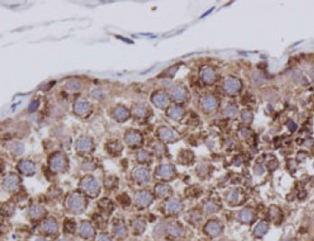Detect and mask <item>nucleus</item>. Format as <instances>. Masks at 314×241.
Returning <instances> with one entry per match:
<instances>
[{"instance_id": "nucleus-53", "label": "nucleus", "mask_w": 314, "mask_h": 241, "mask_svg": "<svg viewBox=\"0 0 314 241\" xmlns=\"http://www.w3.org/2000/svg\"><path fill=\"white\" fill-rule=\"evenodd\" d=\"M35 241H47V240H45V239H37Z\"/></svg>"}, {"instance_id": "nucleus-25", "label": "nucleus", "mask_w": 314, "mask_h": 241, "mask_svg": "<svg viewBox=\"0 0 314 241\" xmlns=\"http://www.w3.org/2000/svg\"><path fill=\"white\" fill-rule=\"evenodd\" d=\"M168 113H169V116H170L172 118H173V119H179V118H181L183 111H182V109H181V107H171V108L169 109V112H168Z\"/></svg>"}, {"instance_id": "nucleus-26", "label": "nucleus", "mask_w": 314, "mask_h": 241, "mask_svg": "<svg viewBox=\"0 0 314 241\" xmlns=\"http://www.w3.org/2000/svg\"><path fill=\"white\" fill-rule=\"evenodd\" d=\"M253 218V212L251 210L249 209H245V210H242L239 213V219L244 221V222H248L252 219Z\"/></svg>"}, {"instance_id": "nucleus-5", "label": "nucleus", "mask_w": 314, "mask_h": 241, "mask_svg": "<svg viewBox=\"0 0 314 241\" xmlns=\"http://www.w3.org/2000/svg\"><path fill=\"white\" fill-rule=\"evenodd\" d=\"M201 103L202 107L205 110H208V111L213 110L214 108H216L217 105H218V101H217L216 98H214L212 95H209V94L202 97Z\"/></svg>"}, {"instance_id": "nucleus-17", "label": "nucleus", "mask_w": 314, "mask_h": 241, "mask_svg": "<svg viewBox=\"0 0 314 241\" xmlns=\"http://www.w3.org/2000/svg\"><path fill=\"white\" fill-rule=\"evenodd\" d=\"M140 141H141V135L137 132H135V131L128 132L125 135V142L131 146L137 145L138 143H140Z\"/></svg>"}, {"instance_id": "nucleus-19", "label": "nucleus", "mask_w": 314, "mask_h": 241, "mask_svg": "<svg viewBox=\"0 0 314 241\" xmlns=\"http://www.w3.org/2000/svg\"><path fill=\"white\" fill-rule=\"evenodd\" d=\"M201 77H202V80H204L205 82L207 83H210L212 82L213 80L215 79V72L212 69L210 68H206L202 70V73H201Z\"/></svg>"}, {"instance_id": "nucleus-8", "label": "nucleus", "mask_w": 314, "mask_h": 241, "mask_svg": "<svg viewBox=\"0 0 314 241\" xmlns=\"http://www.w3.org/2000/svg\"><path fill=\"white\" fill-rule=\"evenodd\" d=\"M134 178L141 183H147L150 180V173L145 168H137L133 173Z\"/></svg>"}, {"instance_id": "nucleus-54", "label": "nucleus", "mask_w": 314, "mask_h": 241, "mask_svg": "<svg viewBox=\"0 0 314 241\" xmlns=\"http://www.w3.org/2000/svg\"><path fill=\"white\" fill-rule=\"evenodd\" d=\"M312 225L314 226V216L312 217Z\"/></svg>"}, {"instance_id": "nucleus-46", "label": "nucleus", "mask_w": 314, "mask_h": 241, "mask_svg": "<svg viewBox=\"0 0 314 241\" xmlns=\"http://www.w3.org/2000/svg\"><path fill=\"white\" fill-rule=\"evenodd\" d=\"M155 152L158 154V155H162V154H164V147L161 146V145H156L155 146Z\"/></svg>"}, {"instance_id": "nucleus-51", "label": "nucleus", "mask_w": 314, "mask_h": 241, "mask_svg": "<svg viewBox=\"0 0 314 241\" xmlns=\"http://www.w3.org/2000/svg\"><path fill=\"white\" fill-rule=\"evenodd\" d=\"M241 134H242V135H243L244 137H247V136L250 135V132L248 131V129H242Z\"/></svg>"}, {"instance_id": "nucleus-33", "label": "nucleus", "mask_w": 314, "mask_h": 241, "mask_svg": "<svg viewBox=\"0 0 314 241\" xmlns=\"http://www.w3.org/2000/svg\"><path fill=\"white\" fill-rule=\"evenodd\" d=\"M253 80H254V81H255L256 84H262V83H264V76H263L260 72H258V71H255V72L253 73Z\"/></svg>"}, {"instance_id": "nucleus-11", "label": "nucleus", "mask_w": 314, "mask_h": 241, "mask_svg": "<svg viewBox=\"0 0 314 241\" xmlns=\"http://www.w3.org/2000/svg\"><path fill=\"white\" fill-rule=\"evenodd\" d=\"M34 163L30 161H22L18 164V169L25 174H31L34 172Z\"/></svg>"}, {"instance_id": "nucleus-13", "label": "nucleus", "mask_w": 314, "mask_h": 241, "mask_svg": "<svg viewBox=\"0 0 314 241\" xmlns=\"http://www.w3.org/2000/svg\"><path fill=\"white\" fill-rule=\"evenodd\" d=\"M156 174L162 178H169L173 174V168L170 164H163L157 169Z\"/></svg>"}, {"instance_id": "nucleus-9", "label": "nucleus", "mask_w": 314, "mask_h": 241, "mask_svg": "<svg viewBox=\"0 0 314 241\" xmlns=\"http://www.w3.org/2000/svg\"><path fill=\"white\" fill-rule=\"evenodd\" d=\"M63 164H64V160H63V157L62 155L60 154H56L54 155L51 160H50V167L54 170V171H61L63 167Z\"/></svg>"}, {"instance_id": "nucleus-10", "label": "nucleus", "mask_w": 314, "mask_h": 241, "mask_svg": "<svg viewBox=\"0 0 314 241\" xmlns=\"http://www.w3.org/2000/svg\"><path fill=\"white\" fill-rule=\"evenodd\" d=\"M18 183H19V180H18L17 176L14 175V174H10V175L6 176L5 178L3 184H4V187L6 190L13 191V190H15L17 188Z\"/></svg>"}, {"instance_id": "nucleus-44", "label": "nucleus", "mask_w": 314, "mask_h": 241, "mask_svg": "<svg viewBox=\"0 0 314 241\" xmlns=\"http://www.w3.org/2000/svg\"><path fill=\"white\" fill-rule=\"evenodd\" d=\"M287 126H288V128H289L291 131H295V130L297 129V125H296L293 121L292 120L289 121L288 124H287Z\"/></svg>"}, {"instance_id": "nucleus-47", "label": "nucleus", "mask_w": 314, "mask_h": 241, "mask_svg": "<svg viewBox=\"0 0 314 241\" xmlns=\"http://www.w3.org/2000/svg\"><path fill=\"white\" fill-rule=\"evenodd\" d=\"M255 171H256V174H263L264 173V167H263L262 165H257V166L256 167Z\"/></svg>"}, {"instance_id": "nucleus-7", "label": "nucleus", "mask_w": 314, "mask_h": 241, "mask_svg": "<svg viewBox=\"0 0 314 241\" xmlns=\"http://www.w3.org/2000/svg\"><path fill=\"white\" fill-rule=\"evenodd\" d=\"M152 101L154 104V106H156V107H164L165 106H167V104L169 102V98H168V96L165 93L158 92V93H155L153 96Z\"/></svg>"}, {"instance_id": "nucleus-32", "label": "nucleus", "mask_w": 314, "mask_h": 241, "mask_svg": "<svg viewBox=\"0 0 314 241\" xmlns=\"http://www.w3.org/2000/svg\"><path fill=\"white\" fill-rule=\"evenodd\" d=\"M204 209L208 213H213L218 210V207H217V205L214 201H209L205 204Z\"/></svg>"}, {"instance_id": "nucleus-4", "label": "nucleus", "mask_w": 314, "mask_h": 241, "mask_svg": "<svg viewBox=\"0 0 314 241\" xmlns=\"http://www.w3.org/2000/svg\"><path fill=\"white\" fill-rule=\"evenodd\" d=\"M136 201L138 205L142 207H145V206H148L152 202L153 195L149 191H139L136 196Z\"/></svg>"}, {"instance_id": "nucleus-6", "label": "nucleus", "mask_w": 314, "mask_h": 241, "mask_svg": "<svg viewBox=\"0 0 314 241\" xmlns=\"http://www.w3.org/2000/svg\"><path fill=\"white\" fill-rule=\"evenodd\" d=\"M205 230L206 232L212 237H216L219 235V233L221 232V226L218 221L216 220H209L205 227Z\"/></svg>"}, {"instance_id": "nucleus-23", "label": "nucleus", "mask_w": 314, "mask_h": 241, "mask_svg": "<svg viewBox=\"0 0 314 241\" xmlns=\"http://www.w3.org/2000/svg\"><path fill=\"white\" fill-rule=\"evenodd\" d=\"M29 214H30V217L32 219H38V218H40L42 215L43 214V210L42 209L39 205L34 204V205H33L30 208Z\"/></svg>"}, {"instance_id": "nucleus-24", "label": "nucleus", "mask_w": 314, "mask_h": 241, "mask_svg": "<svg viewBox=\"0 0 314 241\" xmlns=\"http://www.w3.org/2000/svg\"><path fill=\"white\" fill-rule=\"evenodd\" d=\"M114 115H115L116 118H117L118 120H125L128 117V111L125 107H117L114 111Z\"/></svg>"}, {"instance_id": "nucleus-37", "label": "nucleus", "mask_w": 314, "mask_h": 241, "mask_svg": "<svg viewBox=\"0 0 314 241\" xmlns=\"http://www.w3.org/2000/svg\"><path fill=\"white\" fill-rule=\"evenodd\" d=\"M149 157V155L146 151H140L138 154H137V158L138 160L141 161V162H145L148 159Z\"/></svg>"}, {"instance_id": "nucleus-28", "label": "nucleus", "mask_w": 314, "mask_h": 241, "mask_svg": "<svg viewBox=\"0 0 314 241\" xmlns=\"http://www.w3.org/2000/svg\"><path fill=\"white\" fill-rule=\"evenodd\" d=\"M167 231H168V233H169L170 235L174 236V237L180 236L181 233V230L180 227H178L177 225L173 224V223H171V224H169V225L167 226Z\"/></svg>"}, {"instance_id": "nucleus-49", "label": "nucleus", "mask_w": 314, "mask_h": 241, "mask_svg": "<svg viewBox=\"0 0 314 241\" xmlns=\"http://www.w3.org/2000/svg\"><path fill=\"white\" fill-rule=\"evenodd\" d=\"M37 107H38V102L34 101V102H32V103L30 104L29 108H30V110H35V109L37 108Z\"/></svg>"}, {"instance_id": "nucleus-35", "label": "nucleus", "mask_w": 314, "mask_h": 241, "mask_svg": "<svg viewBox=\"0 0 314 241\" xmlns=\"http://www.w3.org/2000/svg\"><path fill=\"white\" fill-rule=\"evenodd\" d=\"M64 226H65L66 230L69 231V232H70V233H73V232L75 231V228H76V227H75V223H74L72 220L67 219V220L65 221V223H64Z\"/></svg>"}, {"instance_id": "nucleus-12", "label": "nucleus", "mask_w": 314, "mask_h": 241, "mask_svg": "<svg viewBox=\"0 0 314 241\" xmlns=\"http://www.w3.org/2000/svg\"><path fill=\"white\" fill-rule=\"evenodd\" d=\"M172 97L174 100L178 102L183 101L187 97V91L182 87H175L172 91Z\"/></svg>"}, {"instance_id": "nucleus-1", "label": "nucleus", "mask_w": 314, "mask_h": 241, "mask_svg": "<svg viewBox=\"0 0 314 241\" xmlns=\"http://www.w3.org/2000/svg\"><path fill=\"white\" fill-rule=\"evenodd\" d=\"M82 190L89 195H96L98 191V183L93 177H87L83 179L81 183Z\"/></svg>"}, {"instance_id": "nucleus-45", "label": "nucleus", "mask_w": 314, "mask_h": 241, "mask_svg": "<svg viewBox=\"0 0 314 241\" xmlns=\"http://www.w3.org/2000/svg\"><path fill=\"white\" fill-rule=\"evenodd\" d=\"M278 214H279V210H278L277 208L273 207V208L271 209V211H270V215H271L272 218H273V219L276 218V217L278 216Z\"/></svg>"}, {"instance_id": "nucleus-22", "label": "nucleus", "mask_w": 314, "mask_h": 241, "mask_svg": "<svg viewBox=\"0 0 314 241\" xmlns=\"http://www.w3.org/2000/svg\"><path fill=\"white\" fill-rule=\"evenodd\" d=\"M159 135H160V137L162 139H164L165 141H170V140H172L174 137L173 132L170 128H168V127L161 128L160 131H159Z\"/></svg>"}, {"instance_id": "nucleus-55", "label": "nucleus", "mask_w": 314, "mask_h": 241, "mask_svg": "<svg viewBox=\"0 0 314 241\" xmlns=\"http://www.w3.org/2000/svg\"><path fill=\"white\" fill-rule=\"evenodd\" d=\"M60 241H66V240H63V239H62V240H60Z\"/></svg>"}, {"instance_id": "nucleus-34", "label": "nucleus", "mask_w": 314, "mask_h": 241, "mask_svg": "<svg viewBox=\"0 0 314 241\" xmlns=\"http://www.w3.org/2000/svg\"><path fill=\"white\" fill-rule=\"evenodd\" d=\"M252 117H253V115H252V113L249 110H244L242 112V114H241L242 120L244 121V122H246V123H249L250 121L252 120Z\"/></svg>"}, {"instance_id": "nucleus-56", "label": "nucleus", "mask_w": 314, "mask_h": 241, "mask_svg": "<svg viewBox=\"0 0 314 241\" xmlns=\"http://www.w3.org/2000/svg\"><path fill=\"white\" fill-rule=\"evenodd\" d=\"M286 241H292V240H290V239H289V240H286Z\"/></svg>"}, {"instance_id": "nucleus-30", "label": "nucleus", "mask_w": 314, "mask_h": 241, "mask_svg": "<svg viewBox=\"0 0 314 241\" xmlns=\"http://www.w3.org/2000/svg\"><path fill=\"white\" fill-rule=\"evenodd\" d=\"M114 232H115V235L118 238H122L125 236V228L123 224L119 223V224H117L115 227H114Z\"/></svg>"}, {"instance_id": "nucleus-27", "label": "nucleus", "mask_w": 314, "mask_h": 241, "mask_svg": "<svg viewBox=\"0 0 314 241\" xmlns=\"http://www.w3.org/2000/svg\"><path fill=\"white\" fill-rule=\"evenodd\" d=\"M170 191V187L168 185L165 184H158L157 186H155V192L158 196H165Z\"/></svg>"}, {"instance_id": "nucleus-41", "label": "nucleus", "mask_w": 314, "mask_h": 241, "mask_svg": "<svg viewBox=\"0 0 314 241\" xmlns=\"http://www.w3.org/2000/svg\"><path fill=\"white\" fill-rule=\"evenodd\" d=\"M120 198H118L119 201L122 203V204H125V205H129L130 204V199L128 198V196L126 194H123L121 196H119Z\"/></svg>"}, {"instance_id": "nucleus-52", "label": "nucleus", "mask_w": 314, "mask_h": 241, "mask_svg": "<svg viewBox=\"0 0 314 241\" xmlns=\"http://www.w3.org/2000/svg\"><path fill=\"white\" fill-rule=\"evenodd\" d=\"M305 196H306V192H305L304 191H300V193L298 194V197H299L300 199H303Z\"/></svg>"}, {"instance_id": "nucleus-39", "label": "nucleus", "mask_w": 314, "mask_h": 241, "mask_svg": "<svg viewBox=\"0 0 314 241\" xmlns=\"http://www.w3.org/2000/svg\"><path fill=\"white\" fill-rule=\"evenodd\" d=\"M134 113L137 115L138 117H142L145 114V108L142 106H139V107H137L135 109H134Z\"/></svg>"}, {"instance_id": "nucleus-31", "label": "nucleus", "mask_w": 314, "mask_h": 241, "mask_svg": "<svg viewBox=\"0 0 314 241\" xmlns=\"http://www.w3.org/2000/svg\"><path fill=\"white\" fill-rule=\"evenodd\" d=\"M81 83L80 81L76 80H70L67 81L66 83V87L68 88L69 90H80L81 89Z\"/></svg>"}, {"instance_id": "nucleus-16", "label": "nucleus", "mask_w": 314, "mask_h": 241, "mask_svg": "<svg viewBox=\"0 0 314 241\" xmlns=\"http://www.w3.org/2000/svg\"><path fill=\"white\" fill-rule=\"evenodd\" d=\"M81 233L82 237L89 239V238H92L95 235V230L89 223L83 222L81 225Z\"/></svg>"}, {"instance_id": "nucleus-20", "label": "nucleus", "mask_w": 314, "mask_h": 241, "mask_svg": "<svg viewBox=\"0 0 314 241\" xmlns=\"http://www.w3.org/2000/svg\"><path fill=\"white\" fill-rule=\"evenodd\" d=\"M181 205L177 199H172L167 203V210L170 212H177L181 210Z\"/></svg>"}, {"instance_id": "nucleus-3", "label": "nucleus", "mask_w": 314, "mask_h": 241, "mask_svg": "<svg viewBox=\"0 0 314 241\" xmlns=\"http://www.w3.org/2000/svg\"><path fill=\"white\" fill-rule=\"evenodd\" d=\"M240 88H241V83L237 79L229 78L224 82V89L228 93L236 94L239 91Z\"/></svg>"}, {"instance_id": "nucleus-48", "label": "nucleus", "mask_w": 314, "mask_h": 241, "mask_svg": "<svg viewBox=\"0 0 314 241\" xmlns=\"http://www.w3.org/2000/svg\"><path fill=\"white\" fill-rule=\"evenodd\" d=\"M97 241H111V240H110V239L108 236H106V235H100V236H98V238H97Z\"/></svg>"}, {"instance_id": "nucleus-15", "label": "nucleus", "mask_w": 314, "mask_h": 241, "mask_svg": "<svg viewBox=\"0 0 314 241\" xmlns=\"http://www.w3.org/2000/svg\"><path fill=\"white\" fill-rule=\"evenodd\" d=\"M89 110V105L85 100H79L74 105V111L78 115H84Z\"/></svg>"}, {"instance_id": "nucleus-40", "label": "nucleus", "mask_w": 314, "mask_h": 241, "mask_svg": "<svg viewBox=\"0 0 314 241\" xmlns=\"http://www.w3.org/2000/svg\"><path fill=\"white\" fill-rule=\"evenodd\" d=\"M13 151L15 154H21L24 151V147L22 146V144L16 143V144H14V146L13 147Z\"/></svg>"}, {"instance_id": "nucleus-50", "label": "nucleus", "mask_w": 314, "mask_h": 241, "mask_svg": "<svg viewBox=\"0 0 314 241\" xmlns=\"http://www.w3.org/2000/svg\"><path fill=\"white\" fill-rule=\"evenodd\" d=\"M268 166H269V168H270L271 170H273V169H275V168H276V166H277V163H276L275 162L272 161V162H270V163H268Z\"/></svg>"}, {"instance_id": "nucleus-2", "label": "nucleus", "mask_w": 314, "mask_h": 241, "mask_svg": "<svg viewBox=\"0 0 314 241\" xmlns=\"http://www.w3.org/2000/svg\"><path fill=\"white\" fill-rule=\"evenodd\" d=\"M84 202H85V201H84L83 197H81V195L73 194L68 198L67 205L70 210H72L74 211H80L84 207Z\"/></svg>"}, {"instance_id": "nucleus-29", "label": "nucleus", "mask_w": 314, "mask_h": 241, "mask_svg": "<svg viewBox=\"0 0 314 241\" xmlns=\"http://www.w3.org/2000/svg\"><path fill=\"white\" fill-rule=\"evenodd\" d=\"M145 221L144 219H136L133 223V227L134 228L138 231V232H142L145 230Z\"/></svg>"}, {"instance_id": "nucleus-43", "label": "nucleus", "mask_w": 314, "mask_h": 241, "mask_svg": "<svg viewBox=\"0 0 314 241\" xmlns=\"http://www.w3.org/2000/svg\"><path fill=\"white\" fill-rule=\"evenodd\" d=\"M92 95H93V97H94V98H97V99L103 98L105 97V95H104V93H103L102 91L98 90H94V91L92 92Z\"/></svg>"}, {"instance_id": "nucleus-38", "label": "nucleus", "mask_w": 314, "mask_h": 241, "mask_svg": "<svg viewBox=\"0 0 314 241\" xmlns=\"http://www.w3.org/2000/svg\"><path fill=\"white\" fill-rule=\"evenodd\" d=\"M154 233H155L157 236H162L164 233V225L160 223V224H158L157 226H155V228H154Z\"/></svg>"}, {"instance_id": "nucleus-21", "label": "nucleus", "mask_w": 314, "mask_h": 241, "mask_svg": "<svg viewBox=\"0 0 314 241\" xmlns=\"http://www.w3.org/2000/svg\"><path fill=\"white\" fill-rule=\"evenodd\" d=\"M267 230H268V224L265 222H260L256 226L254 233L256 237H262L266 233Z\"/></svg>"}, {"instance_id": "nucleus-36", "label": "nucleus", "mask_w": 314, "mask_h": 241, "mask_svg": "<svg viewBox=\"0 0 314 241\" xmlns=\"http://www.w3.org/2000/svg\"><path fill=\"white\" fill-rule=\"evenodd\" d=\"M225 113L229 117H234L236 114V107H235V106H233V105H229V106H228V107H226Z\"/></svg>"}, {"instance_id": "nucleus-42", "label": "nucleus", "mask_w": 314, "mask_h": 241, "mask_svg": "<svg viewBox=\"0 0 314 241\" xmlns=\"http://www.w3.org/2000/svg\"><path fill=\"white\" fill-rule=\"evenodd\" d=\"M229 200L232 201V202H236V201L238 200V192L236 191H232L230 193H229Z\"/></svg>"}, {"instance_id": "nucleus-14", "label": "nucleus", "mask_w": 314, "mask_h": 241, "mask_svg": "<svg viewBox=\"0 0 314 241\" xmlns=\"http://www.w3.org/2000/svg\"><path fill=\"white\" fill-rule=\"evenodd\" d=\"M42 228L47 233H55L58 231V225L54 219H47L42 223Z\"/></svg>"}, {"instance_id": "nucleus-18", "label": "nucleus", "mask_w": 314, "mask_h": 241, "mask_svg": "<svg viewBox=\"0 0 314 241\" xmlns=\"http://www.w3.org/2000/svg\"><path fill=\"white\" fill-rule=\"evenodd\" d=\"M91 145H92L91 140L87 137H82L81 139H79L77 142V147L79 150H81V151H87L90 149Z\"/></svg>"}]
</instances>
